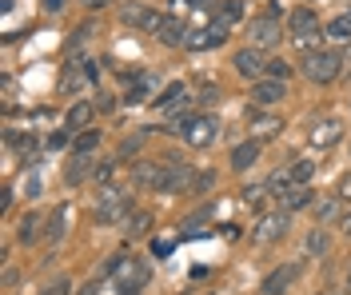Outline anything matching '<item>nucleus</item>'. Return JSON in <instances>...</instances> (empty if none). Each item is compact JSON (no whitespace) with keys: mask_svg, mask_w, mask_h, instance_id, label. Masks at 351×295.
Returning a JSON list of instances; mask_svg holds the SVG:
<instances>
[{"mask_svg":"<svg viewBox=\"0 0 351 295\" xmlns=\"http://www.w3.org/2000/svg\"><path fill=\"white\" fill-rule=\"evenodd\" d=\"M128 216H132V196L124 192V188L104 183V188H100V196H96V224L112 227V224H124Z\"/></svg>","mask_w":351,"mask_h":295,"instance_id":"1","label":"nucleus"},{"mask_svg":"<svg viewBox=\"0 0 351 295\" xmlns=\"http://www.w3.org/2000/svg\"><path fill=\"white\" fill-rule=\"evenodd\" d=\"M339 72H343V52H335V48H315L304 56V76L311 84H331V80H339Z\"/></svg>","mask_w":351,"mask_h":295,"instance_id":"2","label":"nucleus"},{"mask_svg":"<svg viewBox=\"0 0 351 295\" xmlns=\"http://www.w3.org/2000/svg\"><path fill=\"white\" fill-rule=\"evenodd\" d=\"M132 188L136 192H164L168 188V159H136L132 164Z\"/></svg>","mask_w":351,"mask_h":295,"instance_id":"3","label":"nucleus"},{"mask_svg":"<svg viewBox=\"0 0 351 295\" xmlns=\"http://www.w3.org/2000/svg\"><path fill=\"white\" fill-rule=\"evenodd\" d=\"M180 132H184V144H192V148H208L212 140L219 136V120L216 116H184V124H180Z\"/></svg>","mask_w":351,"mask_h":295,"instance_id":"4","label":"nucleus"},{"mask_svg":"<svg viewBox=\"0 0 351 295\" xmlns=\"http://www.w3.org/2000/svg\"><path fill=\"white\" fill-rule=\"evenodd\" d=\"M284 40V24H280V16H256L252 21V28H247V44L252 48H276Z\"/></svg>","mask_w":351,"mask_h":295,"instance_id":"5","label":"nucleus"},{"mask_svg":"<svg viewBox=\"0 0 351 295\" xmlns=\"http://www.w3.org/2000/svg\"><path fill=\"white\" fill-rule=\"evenodd\" d=\"M148 32H152L160 44H168V48H184V44H188V32H192V28L180 21V16H156V24L148 28Z\"/></svg>","mask_w":351,"mask_h":295,"instance_id":"6","label":"nucleus"},{"mask_svg":"<svg viewBox=\"0 0 351 295\" xmlns=\"http://www.w3.org/2000/svg\"><path fill=\"white\" fill-rule=\"evenodd\" d=\"M284 96H287V80H271V76L252 80V104L256 108H276Z\"/></svg>","mask_w":351,"mask_h":295,"instance_id":"7","label":"nucleus"},{"mask_svg":"<svg viewBox=\"0 0 351 295\" xmlns=\"http://www.w3.org/2000/svg\"><path fill=\"white\" fill-rule=\"evenodd\" d=\"M339 136H343V120L339 116H324V120H315L307 128V140L315 148H331V144H339Z\"/></svg>","mask_w":351,"mask_h":295,"instance_id":"8","label":"nucleus"},{"mask_svg":"<svg viewBox=\"0 0 351 295\" xmlns=\"http://www.w3.org/2000/svg\"><path fill=\"white\" fill-rule=\"evenodd\" d=\"M232 64H236V72H240L243 80H263V72H267V60L260 56V48H240L236 56H232Z\"/></svg>","mask_w":351,"mask_h":295,"instance_id":"9","label":"nucleus"},{"mask_svg":"<svg viewBox=\"0 0 351 295\" xmlns=\"http://www.w3.org/2000/svg\"><path fill=\"white\" fill-rule=\"evenodd\" d=\"M144 283H148V268L136 264V259H124V268H120V275H116V292L120 295H136Z\"/></svg>","mask_w":351,"mask_h":295,"instance_id":"10","label":"nucleus"},{"mask_svg":"<svg viewBox=\"0 0 351 295\" xmlns=\"http://www.w3.org/2000/svg\"><path fill=\"white\" fill-rule=\"evenodd\" d=\"M300 264H284V268H276V272L263 279V295H284V292H291V283L300 279Z\"/></svg>","mask_w":351,"mask_h":295,"instance_id":"11","label":"nucleus"},{"mask_svg":"<svg viewBox=\"0 0 351 295\" xmlns=\"http://www.w3.org/2000/svg\"><path fill=\"white\" fill-rule=\"evenodd\" d=\"M287 235V211L280 207L276 216H263L260 224H256V244H276V240H284Z\"/></svg>","mask_w":351,"mask_h":295,"instance_id":"12","label":"nucleus"},{"mask_svg":"<svg viewBox=\"0 0 351 295\" xmlns=\"http://www.w3.org/2000/svg\"><path fill=\"white\" fill-rule=\"evenodd\" d=\"M247 128H252V140H276L280 136V128H284V124H280V120H276V116H263L260 108H252V112H247Z\"/></svg>","mask_w":351,"mask_h":295,"instance_id":"13","label":"nucleus"},{"mask_svg":"<svg viewBox=\"0 0 351 295\" xmlns=\"http://www.w3.org/2000/svg\"><path fill=\"white\" fill-rule=\"evenodd\" d=\"M240 16H243V0H223V8L212 12V28L228 36V32H232V24L240 21Z\"/></svg>","mask_w":351,"mask_h":295,"instance_id":"14","label":"nucleus"},{"mask_svg":"<svg viewBox=\"0 0 351 295\" xmlns=\"http://www.w3.org/2000/svg\"><path fill=\"white\" fill-rule=\"evenodd\" d=\"M256 159H260V140H243V144L232 148V159L228 164H232V172H247Z\"/></svg>","mask_w":351,"mask_h":295,"instance_id":"15","label":"nucleus"},{"mask_svg":"<svg viewBox=\"0 0 351 295\" xmlns=\"http://www.w3.org/2000/svg\"><path fill=\"white\" fill-rule=\"evenodd\" d=\"M287 28H291V36H295V40H304V36H315V32H319V21H315V12H311V8H295V12H291V21H287Z\"/></svg>","mask_w":351,"mask_h":295,"instance_id":"16","label":"nucleus"},{"mask_svg":"<svg viewBox=\"0 0 351 295\" xmlns=\"http://www.w3.org/2000/svg\"><path fill=\"white\" fill-rule=\"evenodd\" d=\"M120 21L128 24V28H152L156 12H152V8H144V4H136V0H128V4L120 8Z\"/></svg>","mask_w":351,"mask_h":295,"instance_id":"17","label":"nucleus"},{"mask_svg":"<svg viewBox=\"0 0 351 295\" xmlns=\"http://www.w3.org/2000/svg\"><path fill=\"white\" fill-rule=\"evenodd\" d=\"M343 196L335 192V196H328V200H319V207H315V224H339L343 220Z\"/></svg>","mask_w":351,"mask_h":295,"instance_id":"18","label":"nucleus"},{"mask_svg":"<svg viewBox=\"0 0 351 295\" xmlns=\"http://www.w3.org/2000/svg\"><path fill=\"white\" fill-rule=\"evenodd\" d=\"M228 36L223 32H216V28H192L188 32V44L184 48H192V52H204V48H216V44H223Z\"/></svg>","mask_w":351,"mask_h":295,"instance_id":"19","label":"nucleus"},{"mask_svg":"<svg viewBox=\"0 0 351 295\" xmlns=\"http://www.w3.org/2000/svg\"><path fill=\"white\" fill-rule=\"evenodd\" d=\"M88 124H92V100H76V104L68 108V116H64V128H72V132H84Z\"/></svg>","mask_w":351,"mask_h":295,"instance_id":"20","label":"nucleus"},{"mask_svg":"<svg viewBox=\"0 0 351 295\" xmlns=\"http://www.w3.org/2000/svg\"><path fill=\"white\" fill-rule=\"evenodd\" d=\"M311 204V188L307 183H295V188H287L284 196H280V207L284 211H300V207Z\"/></svg>","mask_w":351,"mask_h":295,"instance_id":"21","label":"nucleus"},{"mask_svg":"<svg viewBox=\"0 0 351 295\" xmlns=\"http://www.w3.org/2000/svg\"><path fill=\"white\" fill-rule=\"evenodd\" d=\"M307 251H311L315 259H324V255H331V235L324 231V224H315L311 231H307Z\"/></svg>","mask_w":351,"mask_h":295,"instance_id":"22","label":"nucleus"},{"mask_svg":"<svg viewBox=\"0 0 351 295\" xmlns=\"http://www.w3.org/2000/svg\"><path fill=\"white\" fill-rule=\"evenodd\" d=\"M124 240H140V235H148V231H152V216H148V211H132L128 220H124Z\"/></svg>","mask_w":351,"mask_h":295,"instance_id":"23","label":"nucleus"},{"mask_svg":"<svg viewBox=\"0 0 351 295\" xmlns=\"http://www.w3.org/2000/svg\"><path fill=\"white\" fill-rule=\"evenodd\" d=\"M36 235H40V216H36V211H24L21 227H16V240H21V244H32Z\"/></svg>","mask_w":351,"mask_h":295,"instance_id":"24","label":"nucleus"},{"mask_svg":"<svg viewBox=\"0 0 351 295\" xmlns=\"http://www.w3.org/2000/svg\"><path fill=\"white\" fill-rule=\"evenodd\" d=\"M68 231V207H56L48 220V244H60V235Z\"/></svg>","mask_w":351,"mask_h":295,"instance_id":"25","label":"nucleus"},{"mask_svg":"<svg viewBox=\"0 0 351 295\" xmlns=\"http://www.w3.org/2000/svg\"><path fill=\"white\" fill-rule=\"evenodd\" d=\"M287 172H291V180L295 183H307L311 180V176H315V159H291V164H287Z\"/></svg>","mask_w":351,"mask_h":295,"instance_id":"26","label":"nucleus"},{"mask_svg":"<svg viewBox=\"0 0 351 295\" xmlns=\"http://www.w3.org/2000/svg\"><path fill=\"white\" fill-rule=\"evenodd\" d=\"M100 148V132L96 128H84L80 136H76V156H88V152H96Z\"/></svg>","mask_w":351,"mask_h":295,"instance_id":"27","label":"nucleus"},{"mask_svg":"<svg viewBox=\"0 0 351 295\" xmlns=\"http://www.w3.org/2000/svg\"><path fill=\"white\" fill-rule=\"evenodd\" d=\"M328 36L331 40H351V12H343V16H335L328 24Z\"/></svg>","mask_w":351,"mask_h":295,"instance_id":"28","label":"nucleus"},{"mask_svg":"<svg viewBox=\"0 0 351 295\" xmlns=\"http://www.w3.org/2000/svg\"><path fill=\"white\" fill-rule=\"evenodd\" d=\"M112 176H116V159H100V164L92 168V180L96 183H108Z\"/></svg>","mask_w":351,"mask_h":295,"instance_id":"29","label":"nucleus"},{"mask_svg":"<svg viewBox=\"0 0 351 295\" xmlns=\"http://www.w3.org/2000/svg\"><path fill=\"white\" fill-rule=\"evenodd\" d=\"M140 148H144V132H136V136H128L124 144H120V159H132Z\"/></svg>","mask_w":351,"mask_h":295,"instance_id":"30","label":"nucleus"},{"mask_svg":"<svg viewBox=\"0 0 351 295\" xmlns=\"http://www.w3.org/2000/svg\"><path fill=\"white\" fill-rule=\"evenodd\" d=\"M263 76H271V80H287L291 76V64L287 60H267V72Z\"/></svg>","mask_w":351,"mask_h":295,"instance_id":"31","label":"nucleus"},{"mask_svg":"<svg viewBox=\"0 0 351 295\" xmlns=\"http://www.w3.org/2000/svg\"><path fill=\"white\" fill-rule=\"evenodd\" d=\"M176 96H184V84H168V88H164V96H156V104H160V108H168Z\"/></svg>","mask_w":351,"mask_h":295,"instance_id":"32","label":"nucleus"},{"mask_svg":"<svg viewBox=\"0 0 351 295\" xmlns=\"http://www.w3.org/2000/svg\"><path fill=\"white\" fill-rule=\"evenodd\" d=\"M44 295H72V283H68L64 275H60V279H52V283L44 287Z\"/></svg>","mask_w":351,"mask_h":295,"instance_id":"33","label":"nucleus"},{"mask_svg":"<svg viewBox=\"0 0 351 295\" xmlns=\"http://www.w3.org/2000/svg\"><path fill=\"white\" fill-rule=\"evenodd\" d=\"M80 84H84V76H80V72H76L72 64H68V72H64V92H76Z\"/></svg>","mask_w":351,"mask_h":295,"instance_id":"34","label":"nucleus"},{"mask_svg":"<svg viewBox=\"0 0 351 295\" xmlns=\"http://www.w3.org/2000/svg\"><path fill=\"white\" fill-rule=\"evenodd\" d=\"M267 188H243V204H260Z\"/></svg>","mask_w":351,"mask_h":295,"instance_id":"35","label":"nucleus"},{"mask_svg":"<svg viewBox=\"0 0 351 295\" xmlns=\"http://www.w3.org/2000/svg\"><path fill=\"white\" fill-rule=\"evenodd\" d=\"M68 136H72V128H64V132H52V136H48V144H52V148H64Z\"/></svg>","mask_w":351,"mask_h":295,"instance_id":"36","label":"nucleus"},{"mask_svg":"<svg viewBox=\"0 0 351 295\" xmlns=\"http://www.w3.org/2000/svg\"><path fill=\"white\" fill-rule=\"evenodd\" d=\"M335 192H339L343 200H351V172H343V176H339V188H335Z\"/></svg>","mask_w":351,"mask_h":295,"instance_id":"37","label":"nucleus"},{"mask_svg":"<svg viewBox=\"0 0 351 295\" xmlns=\"http://www.w3.org/2000/svg\"><path fill=\"white\" fill-rule=\"evenodd\" d=\"M172 244H176V240H160V244H152V248H156V255H168V251H172Z\"/></svg>","mask_w":351,"mask_h":295,"instance_id":"38","label":"nucleus"},{"mask_svg":"<svg viewBox=\"0 0 351 295\" xmlns=\"http://www.w3.org/2000/svg\"><path fill=\"white\" fill-rule=\"evenodd\" d=\"M68 0H44V12H56V8H64Z\"/></svg>","mask_w":351,"mask_h":295,"instance_id":"39","label":"nucleus"},{"mask_svg":"<svg viewBox=\"0 0 351 295\" xmlns=\"http://www.w3.org/2000/svg\"><path fill=\"white\" fill-rule=\"evenodd\" d=\"M80 4H88V8H108L112 0H80Z\"/></svg>","mask_w":351,"mask_h":295,"instance_id":"40","label":"nucleus"},{"mask_svg":"<svg viewBox=\"0 0 351 295\" xmlns=\"http://www.w3.org/2000/svg\"><path fill=\"white\" fill-rule=\"evenodd\" d=\"M339 224H343V231H348V235H351V207H348V211H343V220H339Z\"/></svg>","mask_w":351,"mask_h":295,"instance_id":"41","label":"nucleus"},{"mask_svg":"<svg viewBox=\"0 0 351 295\" xmlns=\"http://www.w3.org/2000/svg\"><path fill=\"white\" fill-rule=\"evenodd\" d=\"M96 287H100V283H88V287H84V295H96Z\"/></svg>","mask_w":351,"mask_h":295,"instance_id":"42","label":"nucleus"},{"mask_svg":"<svg viewBox=\"0 0 351 295\" xmlns=\"http://www.w3.org/2000/svg\"><path fill=\"white\" fill-rule=\"evenodd\" d=\"M348 292H351V268H348Z\"/></svg>","mask_w":351,"mask_h":295,"instance_id":"43","label":"nucleus"},{"mask_svg":"<svg viewBox=\"0 0 351 295\" xmlns=\"http://www.w3.org/2000/svg\"><path fill=\"white\" fill-rule=\"evenodd\" d=\"M192 4H199V8H204V4H208V0H192Z\"/></svg>","mask_w":351,"mask_h":295,"instance_id":"44","label":"nucleus"}]
</instances>
